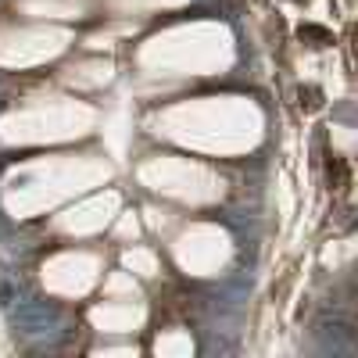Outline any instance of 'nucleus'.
<instances>
[{
  "mask_svg": "<svg viewBox=\"0 0 358 358\" xmlns=\"http://www.w3.org/2000/svg\"><path fill=\"white\" fill-rule=\"evenodd\" d=\"M301 40H315L312 47H326V43H334V36L326 33V29H319V25H301Z\"/></svg>",
  "mask_w": 358,
  "mask_h": 358,
  "instance_id": "7ed1b4c3",
  "label": "nucleus"
},
{
  "mask_svg": "<svg viewBox=\"0 0 358 358\" xmlns=\"http://www.w3.org/2000/svg\"><path fill=\"white\" fill-rule=\"evenodd\" d=\"M348 179H351L348 162H344V158H330V187L341 194V190H348Z\"/></svg>",
  "mask_w": 358,
  "mask_h": 358,
  "instance_id": "f03ea898",
  "label": "nucleus"
},
{
  "mask_svg": "<svg viewBox=\"0 0 358 358\" xmlns=\"http://www.w3.org/2000/svg\"><path fill=\"white\" fill-rule=\"evenodd\" d=\"M155 305H158L162 322H190L197 315V297L183 287H162Z\"/></svg>",
  "mask_w": 358,
  "mask_h": 358,
  "instance_id": "f257e3e1",
  "label": "nucleus"
},
{
  "mask_svg": "<svg viewBox=\"0 0 358 358\" xmlns=\"http://www.w3.org/2000/svg\"><path fill=\"white\" fill-rule=\"evenodd\" d=\"M319 97H322V94H319V90H315V86H308V90H301V108H308V111H315V108L322 104Z\"/></svg>",
  "mask_w": 358,
  "mask_h": 358,
  "instance_id": "20e7f679",
  "label": "nucleus"
}]
</instances>
